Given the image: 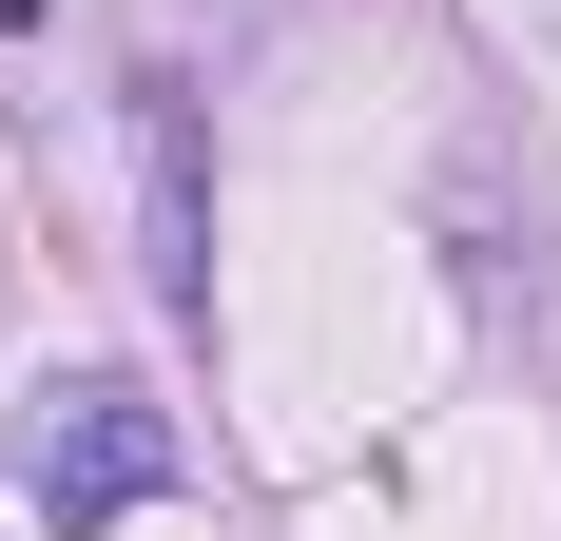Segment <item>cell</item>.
Returning a JSON list of instances; mask_svg holds the SVG:
<instances>
[{"label": "cell", "mask_w": 561, "mask_h": 541, "mask_svg": "<svg viewBox=\"0 0 561 541\" xmlns=\"http://www.w3.org/2000/svg\"><path fill=\"white\" fill-rule=\"evenodd\" d=\"M174 464H194V445H174V406L98 368V387H58V406H39V445H20V503H39L58 541H98V522H136Z\"/></svg>", "instance_id": "cell-1"}, {"label": "cell", "mask_w": 561, "mask_h": 541, "mask_svg": "<svg viewBox=\"0 0 561 541\" xmlns=\"http://www.w3.org/2000/svg\"><path fill=\"white\" fill-rule=\"evenodd\" d=\"M116 97H136V214H156V310H174V329H214V156H194V78H174V58H136Z\"/></svg>", "instance_id": "cell-2"}, {"label": "cell", "mask_w": 561, "mask_h": 541, "mask_svg": "<svg viewBox=\"0 0 561 541\" xmlns=\"http://www.w3.org/2000/svg\"><path fill=\"white\" fill-rule=\"evenodd\" d=\"M0 20H58V0H0Z\"/></svg>", "instance_id": "cell-3"}]
</instances>
